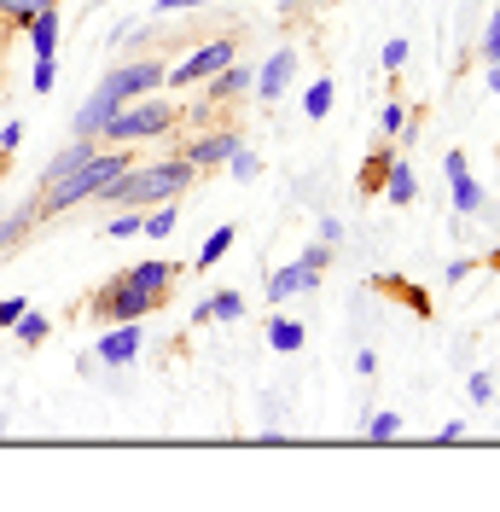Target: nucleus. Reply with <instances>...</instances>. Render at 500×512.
<instances>
[{
  "label": "nucleus",
  "instance_id": "18",
  "mask_svg": "<svg viewBox=\"0 0 500 512\" xmlns=\"http://www.w3.org/2000/svg\"><path fill=\"white\" fill-rule=\"evenodd\" d=\"M448 187H454V210H460V216H477V210H483V187L471 181L466 169H460V175H448Z\"/></svg>",
  "mask_w": 500,
  "mask_h": 512
},
{
  "label": "nucleus",
  "instance_id": "1",
  "mask_svg": "<svg viewBox=\"0 0 500 512\" xmlns=\"http://www.w3.org/2000/svg\"><path fill=\"white\" fill-rule=\"evenodd\" d=\"M175 262H134V268H123L111 286H99L94 297H88V315L105 320V326H117V320H146L152 309H163L169 303V286H175Z\"/></svg>",
  "mask_w": 500,
  "mask_h": 512
},
{
  "label": "nucleus",
  "instance_id": "14",
  "mask_svg": "<svg viewBox=\"0 0 500 512\" xmlns=\"http://www.w3.org/2000/svg\"><path fill=\"white\" fill-rule=\"evenodd\" d=\"M117 111H123L117 99H105V94H88V105H82V111L70 117V134H99V128L111 123Z\"/></svg>",
  "mask_w": 500,
  "mask_h": 512
},
{
  "label": "nucleus",
  "instance_id": "21",
  "mask_svg": "<svg viewBox=\"0 0 500 512\" xmlns=\"http://www.w3.org/2000/svg\"><path fill=\"white\" fill-rule=\"evenodd\" d=\"M30 227H35V198L24 204V210H12V216L0 222V251H6V245H18V239H24Z\"/></svg>",
  "mask_w": 500,
  "mask_h": 512
},
{
  "label": "nucleus",
  "instance_id": "20",
  "mask_svg": "<svg viewBox=\"0 0 500 512\" xmlns=\"http://www.w3.org/2000/svg\"><path fill=\"white\" fill-rule=\"evenodd\" d=\"M233 239H239V233H233V227H216V233H210V239H204V251H198V262H192V268H198V274H204V268H216L221 256L233 251Z\"/></svg>",
  "mask_w": 500,
  "mask_h": 512
},
{
  "label": "nucleus",
  "instance_id": "38",
  "mask_svg": "<svg viewBox=\"0 0 500 512\" xmlns=\"http://www.w3.org/2000/svg\"><path fill=\"white\" fill-rule=\"evenodd\" d=\"M18 140H24V123H6V128H0V152H12Z\"/></svg>",
  "mask_w": 500,
  "mask_h": 512
},
{
  "label": "nucleus",
  "instance_id": "12",
  "mask_svg": "<svg viewBox=\"0 0 500 512\" xmlns=\"http://www.w3.org/2000/svg\"><path fill=\"white\" fill-rule=\"evenodd\" d=\"M320 286V274H309L303 262H285V268H274L268 274V303H285V297H303V291Z\"/></svg>",
  "mask_w": 500,
  "mask_h": 512
},
{
  "label": "nucleus",
  "instance_id": "29",
  "mask_svg": "<svg viewBox=\"0 0 500 512\" xmlns=\"http://www.w3.org/2000/svg\"><path fill=\"white\" fill-rule=\"evenodd\" d=\"M35 94H53V82H59V59H35Z\"/></svg>",
  "mask_w": 500,
  "mask_h": 512
},
{
  "label": "nucleus",
  "instance_id": "4",
  "mask_svg": "<svg viewBox=\"0 0 500 512\" xmlns=\"http://www.w3.org/2000/svg\"><path fill=\"white\" fill-rule=\"evenodd\" d=\"M169 128H175V105H169V99L140 94V99H128L123 111L99 128V140L123 146V140H146V134H169Z\"/></svg>",
  "mask_w": 500,
  "mask_h": 512
},
{
  "label": "nucleus",
  "instance_id": "3",
  "mask_svg": "<svg viewBox=\"0 0 500 512\" xmlns=\"http://www.w3.org/2000/svg\"><path fill=\"white\" fill-rule=\"evenodd\" d=\"M128 152H94L88 163H76L70 175H64L59 187L35 192V222H53V216H64V210H76V204H88V198H99V192L111 187L117 175L128 169Z\"/></svg>",
  "mask_w": 500,
  "mask_h": 512
},
{
  "label": "nucleus",
  "instance_id": "25",
  "mask_svg": "<svg viewBox=\"0 0 500 512\" xmlns=\"http://www.w3.org/2000/svg\"><path fill=\"white\" fill-rule=\"evenodd\" d=\"M303 111H309L314 123H320V117L332 111V76H320V82L309 88V99H303Z\"/></svg>",
  "mask_w": 500,
  "mask_h": 512
},
{
  "label": "nucleus",
  "instance_id": "33",
  "mask_svg": "<svg viewBox=\"0 0 500 512\" xmlns=\"http://www.w3.org/2000/svg\"><path fill=\"white\" fill-rule=\"evenodd\" d=\"M111 239H128V233H140V210H123V216H111V227H105Z\"/></svg>",
  "mask_w": 500,
  "mask_h": 512
},
{
  "label": "nucleus",
  "instance_id": "31",
  "mask_svg": "<svg viewBox=\"0 0 500 512\" xmlns=\"http://www.w3.org/2000/svg\"><path fill=\"white\" fill-rule=\"evenodd\" d=\"M378 128H384V134H402V128H407V111L396 105V99H390V105L378 111Z\"/></svg>",
  "mask_w": 500,
  "mask_h": 512
},
{
  "label": "nucleus",
  "instance_id": "8",
  "mask_svg": "<svg viewBox=\"0 0 500 512\" xmlns=\"http://www.w3.org/2000/svg\"><path fill=\"white\" fill-rule=\"evenodd\" d=\"M291 76H297V53H291V47L268 53L262 70H256V99H280L285 88H291Z\"/></svg>",
  "mask_w": 500,
  "mask_h": 512
},
{
  "label": "nucleus",
  "instance_id": "11",
  "mask_svg": "<svg viewBox=\"0 0 500 512\" xmlns=\"http://www.w3.org/2000/svg\"><path fill=\"white\" fill-rule=\"evenodd\" d=\"M256 88V70H250L245 59H233L227 70H216L210 82H204V94H210V105H227L233 94H250Z\"/></svg>",
  "mask_w": 500,
  "mask_h": 512
},
{
  "label": "nucleus",
  "instance_id": "30",
  "mask_svg": "<svg viewBox=\"0 0 500 512\" xmlns=\"http://www.w3.org/2000/svg\"><path fill=\"white\" fill-rule=\"evenodd\" d=\"M407 53H413V47H407L402 35H396V41H384V53H378V59H384V70H402Z\"/></svg>",
  "mask_w": 500,
  "mask_h": 512
},
{
  "label": "nucleus",
  "instance_id": "19",
  "mask_svg": "<svg viewBox=\"0 0 500 512\" xmlns=\"http://www.w3.org/2000/svg\"><path fill=\"white\" fill-rule=\"evenodd\" d=\"M140 233H146V239H169V233H175V198H169V204H152V210H140Z\"/></svg>",
  "mask_w": 500,
  "mask_h": 512
},
{
  "label": "nucleus",
  "instance_id": "13",
  "mask_svg": "<svg viewBox=\"0 0 500 512\" xmlns=\"http://www.w3.org/2000/svg\"><path fill=\"white\" fill-rule=\"evenodd\" d=\"M384 198H390L396 210L419 198V175H413V163H407L402 152H396V158H390V169H384Z\"/></svg>",
  "mask_w": 500,
  "mask_h": 512
},
{
  "label": "nucleus",
  "instance_id": "35",
  "mask_svg": "<svg viewBox=\"0 0 500 512\" xmlns=\"http://www.w3.org/2000/svg\"><path fill=\"white\" fill-rule=\"evenodd\" d=\"M483 59H489V64H500V12L489 18V30H483Z\"/></svg>",
  "mask_w": 500,
  "mask_h": 512
},
{
  "label": "nucleus",
  "instance_id": "32",
  "mask_svg": "<svg viewBox=\"0 0 500 512\" xmlns=\"http://www.w3.org/2000/svg\"><path fill=\"white\" fill-rule=\"evenodd\" d=\"M24 309H30L24 297H0V332H12V326H18V315H24Z\"/></svg>",
  "mask_w": 500,
  "mask_h": 512
},
{
  "label": "nucleus",
  "instance_id": "23",
  "mask_svg": "<svg viewBox=\"0 0 500 512\" xmlns=\"http://www.w3.org/2000/svg\"><path fill=\"white\" fill-rule=\"evenodd\" d=\"M390 158H396V146H378L373 158H367V169H361V187H367V192L384 187V169H390Z\"/></svg>",
  "mask_w": 500,
  "mask_h": 512
},
{
  "label": "nucleus",
  "instance_id": "2",
  "mask_svg": "<svg viewBox=\"0 0 500 512\" xmlns=\"http://www.w3.org/2000/svg\"><path fill=\"white\" fill-rule=\"evenodd\" d=\"M198 175L204 169H192L181 152H169V158H152V163H128L123 175L111 181V187L99 192V204H123V210H152V204H169V198H181V192L198 187Z\"/></svg>",
  "mask_w": 500,
  "mask_h": 512
},
{
  "label": "nucleus",
  "instance_id": "10",
  "mask_svg": "<svg viewBox=\"0 0 500 512\" xmlns=\"http://www.w3.org/2000/svg\"><path fill=\"white\" fill-rule=\"evenodd\" d=\"M99 152V134H76V140H70V146H64L59 158L47 163V169H41V192L47 187H59L64 175H70V169H76V163H88Z\"/></svg>",
  "mask_w": 500,
  "mask_h": 512
},
{
  "label": "nucleus",
  "instance_id": "9",
  "mask_svg": "<svg viewBox=\"0 0 500 512\" xmlns=\"http://www.w3.org/2000/svg\"><path fill=\"white\" fill-rule=\"evenodd\" d=\"M140 355V320H117L105 338H99V361L105 367H128Z\"/></svg>",
  "mask_w": 500,
  "mask_h": 512
},
{
  "label": "nucleus",
  "instance_id": "36",
  "mask_svg": "<svg viewBox=\"0 0 500 512\" xmlns=\"http://www.w3.org/2000/svg\"><path fill=\"white\" fill-rule=\"evenodd\" d=\"M320 239L338 245V239H344V222H338V216H320Z\"/></svg>",
  "mask_w": 500,
  "mask_h": 512
},
{
  "label": "nucleus",
  "instance_id": "16",
  "mask_svg": "<svg viewBox=\"0 0 500 512\" xmlns=\"http://www.w3.org/2000/svg\"><path fill=\"white\" fill-rule=\"evenodd\" d=\"M303 338H309V332H303V320H291V315H274V320H268V350L297 355V350H303Z\"/></svg>",
  "mask_w": 500,
  "mask_h": 512
},
{
  "label": "nucleus",
  "instance_id": "39",
  "mask_svg": "<svg viewBox=\"0 0 500 512\" xmlns=\"http://www.w3.org/2000/svg\"><path fill=\"white\" fill-rule=\"evenodd\" d=\"M489 94H500V64H489Z\"/></svg>",
  "mask_w": 500,
  "mask_h": 512
},
{
  "label": "nucleus",
  "instance_id": "34",
  "mask_svg": "<svg viewBox=\"0 0 500 512\" xmlns=\"http://www.w3.org/2000/svg\"><path fill=\"white\" fill-rule=\"evenodd\" d=\"M471 402H477V408H483V402H495V379H489V373H471Z\"/></svg>",
  "mask_w": 500,
  "mask_h": 512
},
{
  "label": "nucleus",
  "instance_id": "37",
  "mask_svg": "<svg viewBox=\"0 0 500 512\" xmlns=\"http://www.w3.org/2000/svg\"><path fill=\"white\" fill-rule=\"evenodd\" d=\"M192 6H210V0H157V12L169 18V12H192Z\"/></svg>",
  "mask_w": 500,
  "mask_h": 512
},
{
  "label": "nucleus",
  "instance_id": "17",
  "mask_svg": "<svg viewBox=\"0 0 500 512\" xmlns=\"http://www.w3.org/2000/svg\"><path fill=\"white\" fill-rule=\"evenodd\" d=\"M47 6H59V0H0V24L12 35V30H24L35 12H47Z\"/></svg>",
  "mask_w": 500,
  "mask_h": 512
},
{
  "label": "nucleus",
  "instance_id": "7",
  "mask_svg": "<svg viewBox=\"0 0 500 512\" xmlns=\"http://www.w3.org/2000/svg\"><path fill=\"white\" fill-rule=\"evenodd\" d=\"M239 146H245V140H239L233 128H216V134H192L187 146H175V152H181L192 169H216V163H227Z\"/></svg>",
  "mask_w": 500,
  "mask_h": 512
},
{
  "label": "nucleus",
  "instance_id": "6",
  "mask_svg": "<svg viewBox=\"0 0 500 512\" xmlns=\"http://www.w3.org/2000/svg\"><path fill=\"white\" fill-rule=\"evenodd\" d=\"M233 59H239V41H233V35H216V41H204L192 59L169 64V76H163V82H175V88H192V82H210L216 70H227Z\"/></svg>",
  "mask_w": 500,
  "mask_h": 512
},
{
  "label": "nucleus",
  "instance_id": "28",
  "mask_svg": "<svg viewBox=\"0 0 500 512\" xmlns=\"http://www.w3.org/2000/svg\"><path fill=\"white\" fill-rule=\"evenodd\" d=\"M367 431H373V443H390V437L402 431V414H390V408H384V414L367 419Z\"/></svg>",
  "mask_w": 500,
  "mask_h": 512
},
{
  "label": "nucleus",
  "instance_id": "22",
  "mask_svg": "<svg viewBox=\"0 0 500 512\" xmlns=\"http://www.w3.org/2000/svg\"><path fill=\"white\" fill-rule=\"evenodd\" d=\"M47 332H53V326H47V315H35V309H24V315H18V326H12V338H18L24 350H35Z\"/></svg>",
  "mask_w": 500,
  "mask_h": 512
},
{
  "label": "nucleus",
  "instance_id": "15",
  "mask_svg": "<svg viewBox=\"0 0 500 512\" xmlns=\"http://www.w3.org/2000/svg\"><path fill=\"white\" fill-rule=\"evenodd\" d=\"M24 30H30V41H35V59H53V53H59V6L35 12Z\"/></svg>",
  "mask_w": 500,
  "mask_h": 512
},
{
  "label": "nucleus",
  "instance_id": "40",
  "mask_svg": "<svg viewBox=\"0 0 500 512\" xmlns=\"http://www.w3.org/2000/svg\"><path fill=\"white\" fill-rule=\"evenodd\" d=\"M495 402H500V390H495Z\"/></svg>",
  "mask_w": 500,
  "mask_h": 512
},
{
  "label": "nucleus",
  "instance_id": "26",
  "mask_svg": "<svg viewBox=\"0 0 500 512\" xmlns=\"http://www.w3.org/2000/svg\"><path fill=\"white\" fill-rule=\"evenodd\" d=\"M227 169H233V181H256V175H262V158H256L250 146H239V152L227 158Z\"/></svg>",
  "mask_w": 500,
  "mask_h": 512
},
{
  "label": "nucleus",
  "instance_id": "27",
  "mask_svg": "<svg viewBox=\"0 0 500 512\" xmlns=\"http://www.w3.org/2000/svg\"><path fill=\"white\" fill-rule=\"evenodd\" d=\"M332 251H338V245H326V239H314L309 251L297 256V262H303V268H309V274H326V268H332Z\"/></svg>",
  "mask_w": 500,
  "mask_h": 512
},
{
  "label": "nucleus",
  "instance_id": "5",
  "mask_svg": "<svg viewBox=\"0 0 500 512\" xmlns=\"http://www.w3.org/2000/svg\"><path fill=\"white\" fill-rule=\"evenodd\" d=\"M163 76H169V64H163V59H134V64H117L94 94L128 105V99H140V94H157V88H163Z\"/></svg>",
  "mask_w": 500,
  "mask_h": 512
},
{
  "label": "nucleus",
  "instance_id": "24",
  "mask_svg": "<svg viewBox=\"0 0 500 512\" xmlns=\"http://www.w3.org/2000/svg\"><path fill=\"white\" fill-rule=\"evenodd\" d=\"M210 320H245V297L239 291H216L210 297Z\"/></svg>",
  "mask_w": 500,
  "mask_h": 512
}]
</instances>
